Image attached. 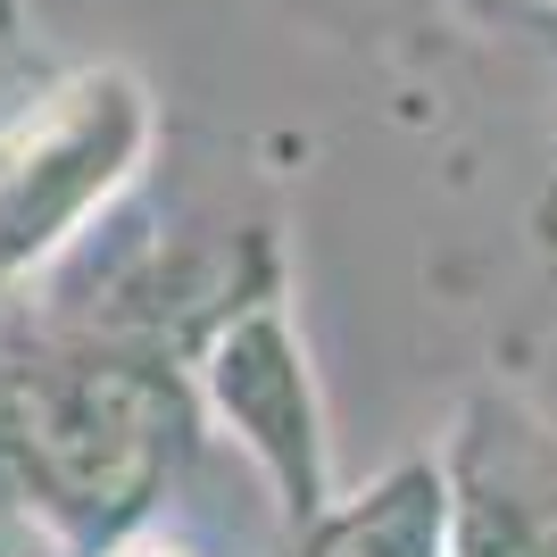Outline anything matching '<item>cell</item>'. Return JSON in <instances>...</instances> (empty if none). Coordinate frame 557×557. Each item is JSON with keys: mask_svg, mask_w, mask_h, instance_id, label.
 Masks as SVG:
<instances>
[{"mask_svg": "<svg viewBox=\"0 0 557 557\" xmlns=\"http://www.w3.org/2000/svg\"><path fill=\"white\" fill-rule=\"evenodd\" d=\"M549 50H557V42H549Z\"/></svg>", "mask_w": 557, "mask_h": 557, "instance_id": "obj_10", "label": "cell"}, {"mask_svg": "<svg viewBox=\"0 0 557 557\" xmlns=\"http://www.w3.org/2000/svg\"><path fill=\"white\" fill-rule=\"evenodd\" d=\"M191 392H200V417L258 466V483H267L292 541L342 499L333 491L325 383H317V358H308L283 292L242 300L209 342L191 349Z\"/></svg>", "mask_w": 557, "mask_h": 557, "instance_id": "obj_3", "label": "cell"}, {"mask_svg": "<svg viewBox=\"0 0 557 557\" xmlns=\"http://www.w3.org/2000/svg\"><path fill=\"white\" fill-rule=\"evenodd\" d=\"M449 483H458V557H557V466L549 458L474 466L458 449Z\"/></svg>", "mask_w": 557, "mask_h": 557, "instance_id": "obj_5", "label": "cell"}, {"mask_svg": "<svg viewBox=\"0 0 557 557\" xmlns=\"http://www.w3.org/2000/svg\"><path fill=\"white\" fill-rule=\"evenodd\" d=\"M92 557H209V549H200L191 533H175V524H159V516H150V524L116 533L109 549H92Z\"/></svg>", "mask_w": 557, "mask_h": 557, "instance_id": "obj_9", "label": "cell"}, {"mask_svg": "<svg viewBox=\"0 0 557 557\" xmlns=\"http://www.w3.org/2000/svg\"><path fill=\"white\" fill-rule=\"evenodd\" d=\"M524 242H533L541 283L557 292V150H549V166H541V184H533V209H524Z\"/></svg>", "mask_w": 557, "mask_h": 557, "instance_id": "obj_8", "label": "cell"}, {"mask_svg": "<svg viewBox=\"0 0 557 557\" xmlns=\"http://www.w3.org/2000/svg\"><path fill=\"white\" fill-rule=\"evenodd\" d=\"M191 424V367H166L159 342L100 333L0 349V499L75 557L159 516Z\"/></svg>", "mask_w": 557, "mask_h": 557, "instance_id": "obj_1", "label": "cell"}, {"mask_svg": "<svg viewBox=\"0 0 557 557\" xmlns=\"http://www.w3.org/2000/svg\"><path fill=\"white\" fill-rule=\"evenodd\" d=\"M458 17H474L483 34H524V42H557V0H449Z\"/></svg>", "mask_w": 557, "mask_h": 557, "instance_id": "obj_6", "label": "cell"}, {"mask_svg": "<svg viewBox=\"0 0 557 557\" xmlns=\"http://www.w3.org/2000/svg\"><path fill=\"white\" fill-rule=\"evenodd\" d=\"M42 50H34V34H25V17H17V0H0V109L25 92V84H42Z\"/></svg>", "mask_w": 557, "mask_h": 557, "instance_id": "obj_7", "label": "cell"}, {"mask_svg": "<svg viewBox=\"0 0 557 557\" xmlns=\"http://www.w3.org/2000/svg\"><path fill=\"white\" fill-rule=\"evenodd\" d=\"M159 159V92L125 59L50 67L0 109V283L67 267Z\"/></svg>", "mask_w": 557, "mask_h": 557, "instance_id": "obj_2", "label": "cell"}, {"mask_svg": "<svg viewBox=\"0 0 557 557\" xmlns=\"http://www.w3.org/2000/svg\"><path fill=\"white\" fill-rule=\"evenodd\" d=\"M300 557H458L449 458H399L358 499H333L300 533Z\"/></svg>", "mask_w": 557, "mask_h": 557, "instance_id": "obj_4", "label": "cell"}]
</instances>
